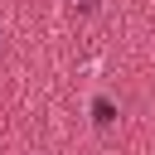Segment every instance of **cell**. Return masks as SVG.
Listing matches in <instances>:
<instances>
[{
  "label": "cell",
  "instance_id": "cell-2",
  "mask_svg": "<svg viewBox=\"0 0 155 155\" xmlns=\"http://www.w3.org/2000/svg\"><path fill=\"white\" fill-rule=\"evenodd\" d=\"M78 5H82V10H87V5H92V0H78Z\"/></svg>",
  "mask_w": 155,
  "mask_h": 155
},
{
  "label": "cell",
  "instance_id": "cell-1",
  "mask_svg": "<svg viewBox=\"0 0 155 155\" xmlns=\"http://www.w3.org/2000/svg\"><path fill=\"white\" fill-rule=\"evenodd\" d=\"M92 121H97V126H111V121H116V107H111L107 97H97V102H92Z\"/></svg>",
  "mask_w": 155,
  "mask_h": 155
}]
</instances>
